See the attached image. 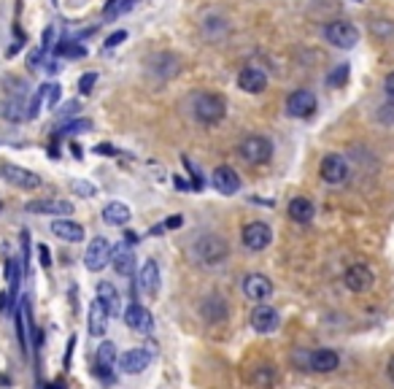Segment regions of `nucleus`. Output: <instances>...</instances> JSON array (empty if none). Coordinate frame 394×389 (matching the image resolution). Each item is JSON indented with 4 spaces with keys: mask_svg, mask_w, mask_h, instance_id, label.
<instances>
[{
    "mask_svg": "<svg viewBox=\"0 0 394 389\" xmlns=\"http://www.w3.org/2000/svg\"><path fill=\"white\" fill-rule=\"evenodd\" d=\"M192 111H195V119L203 122V125H216L225 119L227 114V100L216 92H200L195 95V103H192Z\"/></svg>",
    "mask_w": 394,
    "mask_h": 389,
    "instance_id": "nucleus-1",
    "label": "nucleus"
},
{
    "mask_svg": "<svg viewBox=\"0 0 394 389\" xmlns=\"http://www.w3.org/2000/svg\"><path fill=\"white\" fill-rule=\"evenodd\" d=\"M195 257L203 262V265H222L225 259L230 257V246L225 238L219 235H200L192 246Z\"/></svg>",
    "mask_w": 394,
    "mask_h": 389,
    "instance_id": "nucleus-2",
    "label": "nucleus"
},
{
    "mask_svg": "<svg viewBox=\"0 0 394 389\" xmlns=\"http://www.w3.org/2000/svg\"><path fill=\"white\" fill-rule=\"evenodd\" d=\"M238 152H240L243 162H249V165H267V162L273 160V143L265 135H249V138H243L240 146H238Z\"/></svg>",
    "mask_w": 394,
    "mask_h": 389,
    "instance_id": "nucleus-3",
    "label": "nucleus"
},
{
    "mask_svg": "<svg viewBox=\"0 0 394 389\" xmlns=\"http://www.w3.org/2000/svg\"><path fill=\"white\" fill-rule=\"evenodd\" d=\"M0 176L8 181V184H14V187H19V190H38L43 181H41V176L33 173V170H28V168H22V165H14V162H0Z\"/></svg>",
    "mask_w": 394,
    "mask_h": 389,
    "instance_id": "nucleus-4",
    "label": "nucleus"
},
{
    "mask_svg": "<svg viewBox=\"0 0 394 389\" xmlns=\"http://www.w3.org/2000/svg\"><path fill=\"white\" fill-rule=\"evenodd\" d=\"M324 38H327L332 46H338V49H354L360 43V30L351 22L338 19V22H329L327 28H324Z\"/></svg>",
    "mask_w": 394,
    "mask_h": 389,
    "instance_id": "nucleus-5",
    "label": "nucleus"
},
{
    "mask_svg": "<svg viewBox=\"0 0 394 389\" xmlns=\"http://www.w3.org/2000/svg\"><path fill=\"white\" fill-rule=\"evenodd\" d=\"M251 327H254V332H260V335H273V332L281 327L278 308L270 306V303H260V306L251 311Z\"/></svg>",
    "mask_w": 394,
    "mask_h": 389,
    "instance_id": "nucleus-6",
    "label": "nucleus"
},
{
    "mask_svg": "<svg viewBox=\"0 0 394 389\" xmlns=\"http://www.w3.org/2000/svg\"><path fill=\"white\" fill-rule=\"evenodd\" d=\"M240 238H243V246H246V249L262 252V249L270 246V241H273V230L265 225V222H249V225L243 227Z\"/></svg>",
    "mask_w": 394,
    "mask_h": 389,
    "instance_id": "nucleus-7",
    "label": "nucleus"
},
{
    "mask_svg": "<svg viewBox=\"0 0 394 389\" xmlns=\"http://www.w3.org/2000/svg\"><path fill=\"white\" fill-rule=\"evenodd\" d=\"M111 262V243L105 241V238H92L90 241V246H87V252H84V265H87V270H92V273H98L103 270L105 265Z\"/></svg>",
    "mask_w": 394,
    "mask_h": 389,
    "instance_id": "nucleus-8",
    "label": "nucleus"
},
{
    "mask_svg": "<svg viewBox=\"0 0 394 389\" xmlns=\"http://www.w3.org/2000/svg\"><path fill=\"white\" fill-rule=\"evenodd\" d=\"M319 173H322V179H324L327 184H343V181L349 179L351 168H349L346 157H340V154H327V157L322 160V165H319Z\"/></svg>",
    "mask_w": 394,
    "mask_h": 389,
    "instance_id": "nucleus-9",
    "label": "nucleus"
},
{
    "mask_svg": "<svg viewBox=\"0 0 394 389\" xmlns=\"http://www.w3.org/2000/svg\"><path fill=\"white\" fill-rule=\"evenodd\" d=\"M373 281H375L373 270H370L367 265H362V262L349 265L346 273H343V284H346V290H351V292H367L373 287Z\"/></svg>",
    "mask_w": 394,
    "mask_h": 389,
    "instance_id": "nucleus-10",
    "label": "nucleus"
},
{
    "mask_svg": "<svg viewBox=\"0 0 394 389\" xmlns=\"http://www.w3.org/2000/svg\"><path fill=\"white\" fill-rule=\"evenodd\" d=\"M243 295H246L249 300H254V303H265V300H270V295H273V281H270L265 273H249V276L243 279Z\"/></svg>",
    "mask_w": 394,
    "mask_h": 389,
    "instance_id": "nucleus-11",
    "label": "nucleus"
},
{
    "mask_svg": "<svg viewBox=\"0 0 394 389\" xmlns=\"http://www.w3.org/2000/svg\"><path fill=\"white\" fill-rule=\"evenodd\" d=\"M152 352L149 349H143V346H138V349H130V352H125V355L119 357V368H122V373H127V376H138V373H143L149 365H152Z\"/></svg>",
    "mask_w": 394,
    "mask_h": 389,
    "instance_id": "nucleus-12",
    "label": "nucleus"
},
{
    "mask_svg": "<svg viewBox=\"0 0 394 389\" xmlns=\"http://www.w3.org/2000/svg\"><path fill=\"white\" fill-rule=\"evenodd\" d=\"M313 108H316V95L311 92V90H295L289 100H287V111L297 117V119H305V117H311L313 114Z\"/></svg>",
    "mask_w": 394,
    "mask_h": 389,
    "instance_id": "nucleus-13",
    "label": "nucleus"
},
{
    "mask_svg": "<svg viewBox=\"0 0 394 389\" xmlns=\"http://www.w3.org/2000/svg\"><path fill=\"white\" fill-rule=\"evenodd\" d=\"M138 287L146 297H157L160 295V265L154 259H146L141 273H138Z\"/></svg>",
    "mask_w": 394,
    "mask_h": 389,
    "instance_id": "nucleus-14",
    "label": "nucleus"
},
{
    "mask_svg": "<svg viewBox=\"0 0 394 389\" xmlns=\"http://www.w3.org/2000/svg\"><path fill=\"white\" fill-rule=\"evenodd\" d=\"M211 184L219 194H235L240 190V176L232 170L230 165H219L211 176Z\"/></svg>",
    "mask_w": 394,
    "mask_h": 389,
    "instance_id": "nucleus-15",
    "label": "nucleus"
},
{
    "mask_svg": "<svg viewBox=\"0 0 394 389\" xmlns=\"http://www.w3.org/2000/svg\"><path fill=\"white\" fill-rule=\"evenodd\" d=\"M25 211H30V214H49V217H70L73 214V203L70 200H30L25 206Z\"/></svg>",
    "mask_w": 394,
    "mask_h": 389,
    "instance_id": "nucleus-16",
    "label": "nucleus"
},
{
    "mask_svg": "<svg viewBox=\"0 0 394 389\" xmlns=\"http://www.w3.org/2000/svg\"><path fill=\"white\" fill-rule=\"evenodd\" d=\"M125 324H127L130 330H135V332H152V330H154V317L149 314V308L132 303L130 308L125 311Z\"/></svg>",
    "mask_w": 394,
    "mask_h": 389,
    "instance_id": "nucleus-17",
    "label": "nucleus"
},
{
    "mask_svg": "<svg viewBox=\"0 0 394 389\" xmlns=\"http://www.w3.org/2000/svg\"><path fill=\"white\" fill-rule=\"evenodd\" d=\"M108 317H111V314L105 311V306L95 297V300L90 303V314H87V324H90V335H92V338H103V335H105Z\"/></svg>",
    "mask_w": 394,
    "mask_h": 389,
    "instance_id": "nucleus-18",
    "label": "nucleus"
},
{
    "mask_svg": "<svg viewBox=\"0 0 394 389\" xmlns=\"http://www.w3.org/2000/svg\"><path fill=\"white\" fill-rule=\"evenodd\" d=\"M95 365H98L100 379H111V373L116 368V343L103 341L98 346V355H95Z\"/></svg>",
    "mask_w": 394,
    "mask_h": 389,
    "instance_id": "nucleus-19",
    "label": "nucleus"
},
{
    "mask_svg": "<svg viewBox=\"0 0 394 389\" xmlns=\"http://www.w3.org/2000/svg\"><path fill=\"white\" fill-rule=\"evenodd\" d=\"M111 265L119 276H132L135 270V252L130 243H119L116 249H111Z\"/></svg>",
    "mask_w": 394,
    "mask_h": 389,
    "instance_id": "nucleus-20",
    "label": "nucleus"
},
{
    "mask_svg": "<svg viewBox=\"0 0 394 389\" xmlns=\"http://www.w3.org/2000/svg\"><path fill=\"white\" fill-rule=\"evenodd\" d=\"M338 365H340V357L332 349H316V352L308 355V368L313 373H332Z\"/></svg>",
    "mask_w": 394,
    "mask_h": 389,
    "instance_id": "nucleus-21",
    "label": "nucleus"
},
{
    "mask_svg": "<svg viewBox=\"0 0 394 389\" xmlns=\"http://www.w3.org/2000/svg\"><path fill=\"white\" fill-rule=\"evenodd\" d=\"M132 219V211L127 203L122 200H111L105 208H103V222L108 227H125Z\"/></svg>",
    "mask_w": 394,
    "mask_h": 389,
    "instance_id": "nucleus-22",
    "label": "nucleus"
},
{
    "mask_svg": "<svg viewBox=\"0 0 394 389\" xmlns=\"http://www.w3.org/2000/svg\"><path fill=\"white\" fill-rule=\"evenodd\" d=\"M238 87H240L243 92L257 95V92H262L265 87H267V76H265L260 68H243V70L238 73Z\"/></svg>",
    "mask_w": 394,
    "mask_h": 389,
    "instance_id": "nucleus-23",
    "label": "nucleus"
},
{
    "mask_svg": "<svg viewBox=\"0 0 394 389\" xmlns=\"http://www.w3.org/2000/svg\"><path fill=\"white\" fill-rule=\"evenodd\" d=\"M52 232L57 235V238H63L68 243H81L87 235H84V227L79 225V222H73V219H54L52 222Z\"/></svg>",
    "mask_w": 394,
    "mask_h": 389,
    "instance_id": "nucleus-24",
    "label": "nucleus"
},
{
    "mask_svg": "<svg viewBox=\"0 0 394 389\" xmlns=\"http://www.w3.org/2000/svg\"><path fill=\"white\" fill-rule=\"evenodd\" d=\"M98 300L105 306V311L111 317H116L122 311V297H119V292H116V287L111 281H100L98 284Z\"/></svg>",
    "mask_w": 394,
    "mask_h": 389,
    "instance_id": "nucleus-25",
    "label": "nucleus"
},
{
    "mask_svg": "<svg viewBox=\"0 0 394 389\" xmlns=\"http://www.w3.org/2000/svg\"><path fill=\"white\" fill-rule=\"evenodd\" d=\"M203 317L211 324H219L222 319H227V303H225L219 295H211V297L203 303Z\"/></svg>",
    "mask_w": 394,
    "mask_h": 389,
    "instance_id": "nucleus-26",
    "label": "nucleus"
},
{
    "mask_svg": "<svg viewBox=\"0 0 394 389\" xmlns=\"http://www.w3.org/2000/svg\"><path fill=\"white\" fill-rule=\"evenodd\" d=\"M289 217L295 219L297 225H308L311 219H313V203L308 200V197H295V200H289Z\"/></svg>",
    "mask_w": 394,
    "mask_h": 389,
    "instance_id": "nucleus-27",
    "label": "nucleus"
},
{
    "mask_svg": "<svg viewBox=\"0 0 394 389\" xmlns=\"http://www.w3.org/2000/svg\"><path fill=\"white\" fill-rule=\"evenodd\" d=\"M276 381H278V373H276V365H270V362H262V365H257L251 370V384L254 387L270 389Z\"/></svg>",
    "mask_w": 394,
    "mask_h": 389,
    "instance_id": "nucleus-28",
    "label": "nucleus"
},
{
    "mask_svg": "<svg viewBox=\"0 0 394 389\" xmlns=\"http://www.w3.org/2000/svg\"><path fill=\"white\" fill-rule=\"evenodd\" d=\"M19 279H22L19 262H17V259H8V262H6V281H8V300H11V306L19 300V297H17V290H19Z\"/></svg>",
    "mask_w": 394,
    "mask_h": 389,
    "instance_id": "nucleus-29",
    "label": "nucleus"
},
{
    "mask_svg": "<svg viewBox=\"0 0 394 389\" xmlns=\"http://www.w3.org/2000/svg\"><path fill=\"white\" fill-rule=\"evenodd\" d=\"M54 54L68 57V60H81V57H87V49H84V43H76V41H60L54 46Z\"/></svg>",
    "mask_w": 394,
    "mask_h": 389,
    "instance_id": "nucleus-30",
    "label": "nucleus"
},
{
    "mask_svg": "<svg viewBox=\"0 0 394 389\" xmlns=\"http://www.w3.org/2000/svg\"><path fill=\"white\" fill-rule=\"evenodd\" d=\"M60 95H63V87H60L57 81H52V84H43V103H46V108H57V103H60Z\"/></svg>",
    "mask_w": 394,
    "mask_h": 389,
    "instance_id": "nucleus-31",
    "label": "nucleus"
},
{
    "mask_svg": "<svg viewBox=\"0 0 394 389\" xmlns=\"http://www.w3.org/2000/svg\"><path fill=\"white\" fill-rule=\"evenodd\" d=\"M92 130V119H73V122H65L60 135H79V132H90Z\"/></svg>",
    "mask_w": 394,
    "mask_h": 389,
    "instance_id": "nucleus-32",
    "label": "nucleus"
},
{
    "mask_svg": "<svg viewBox=\"0 0 394 389\" xmlns=\"http://www.w3.org/2000/svg\"><path fill=\"white\" fill-rule=\"evenodd\" d=\"M349 73H351V68L349 63H340L332 73H329V87H346V81H349Z\"/></svg>",
    "mask_w": 394,
    "mask_h": 389,
    "instance_id": "nucleus-33",
    "label": "nucleus"
},
{
    "mask_svg": "<svg viewBox=\"0 0 394 389\" xmlns=\"http://www.w3.org/2000/svg\"><path fill=\"white\" fill-rule=\"evenodd\" d=\"M25 106H22V100H6V108H3V117L6 119H11V122H19V119H25V111H22Z\"/></svg>",
    "mask_w": 394,
    "mask_h": 389,
    "instance_id": "nucleus-34",
    "label": "nucleus"
},
{
    "mask_svg": "<svg viewBox=\"0 0 394 389\" xmlns=\"http://www.w3.org/2000/svg\"><path fill=\"white\" fill-rule=\"evenodd\" d=\"M70 190L76 194H81V197H95V194H98V187H95V184L81 181V179H73V181H70Z\"/></svg>",
    "mask_w": 394,
    "mask_h": 389,
    "instance_id": "nucleus-35",
    "label": "nucleus"
},
{
    "mask_svg": "<svg viewBox=\"0 0 394 389\" xmlns=\"http://www.w3.org/2000/svg\"><path fill=\"white\" fill-rule=\"evenodd\" d=\"M41 106H43V87H38V90H35V95L30 97L28 111H25V119H35V117H38V111H41Z\"/></svg>",
    "mask_w": 394,
    "mask_h": 389,
    "instance_id": "nucleus-36",
    "label": "nucleus"
},
{
    "mask_svg": "<svg viewBox=\"0 0 394 389\" xmlns=\"http://www.w3.org/2000/svg\"><path fill=\"white\" fill-rule=\"evenodd\" d=\"M95 84H98V73L90 70V73H84V76L79 79V92H81V95H90V92L95 90Z\"/></svg>",
    "mask_w": 394,
    "mask_h": 389,
    "instance_id": "nucleus-37",
    "label": "nucleus"
},
{
    "mask_svg": "<svg viewBox=\"0 0 394 389\" xmlns=\"http://www.w3.org/2000/svg\"><path fill=\"white\" fill-rule=\"evenodd\" d=\"M184 165H187V170H189V176H192V190H203V179H200V170H197L195 165H192V160L189 157H184Z\"/></svg>",
    "mask_w": 394,
    "mask_h": 389,
    "instance_id": "nucleus-38",
    "label": "nucleus"
},
{
    "mask_svg": "<svg viewBox=\"0 0 394 389\" xmlns=\"http://www.w3.org/2000/svg\"><path fill=\"white\" fill-rule=\"evenodd\" d=\"M125 38H127V32H125V30H116V32H111V35H108V38H105V49H114V46H119V43H122V41H125Z\"/></svg>",
    "mask_w": 394,
    "mask_h": 389,
    "instance_id": "nucleus-39",
    "label": "nucleus"
},
{
    "mask_svg": "<svg viewBox=\"0 0 394 389\" xmlns=\"http://www.w3.org/2000/svg\"><path fill=\"white\" fill-rule=\"evenodd\" d=\"M79 108H81V103H79V100H70V103H65V106H63V108H60V117H76V114H79Z\"/></svg>",
    "mask_w": 394,
    "mask_h": 389,
    "instance_id": "nucleus-40",
    "label": "nucleus"
},
{
    "mask_svg": "<svg viewBox=\"0 0 394 389\" xmlns=\"http://www.w3.org/2000/svg\"><path fill=\"white\" fill-rule=\"evenodd\" d=\"M38 262H41L43 268H52V255H49V246H43V243H38Z\"/></svg>",
    "mask_w": 394,
    "mask_h": 389,
    "instance_id": "nucleus-41",
    "label": "nucleus"
},
{
    "mask_svg": "<svg viewBox=\"0 0 394 389\" xmlns=\"http://www.w3.org/2000/svg\"><path fill=\"white\" fill-rule=\"evenodd\" d=\"M43 57H46V54H43L41 49L30 52V57H28V68H30V70H38V68H41L38 63H43Z\"/></svg>",
    "mask_w": 394,
    "mask_h": 389,
    "instance_id": "nucleus-42",
    "label": "nucleus"
},
{
    "mask_svg": "<svg viewBox=\"0 0 394 389\" xmlns=\"http://www.w3.org/2000/svg\"><path fill=\"white\" fill-rule=\"evenodd\" d=\"M52 41H54V28H46V30H43V43H41L38 49H41V52L46 54V52L52 49Z\"/></svg>",
    "mask_w": 394,
    "mask_h": 389,
    "instance_id": "nucleus-43",
    "label": "nucleus"
},
{
    "mask_svg": "<svg viewBox=\"0 0 394 389\" xmlns=\"http://www.w3.org/2000/svg\"><path fill=\"white\" fill-rule=\"evenodd\" d=\"M181 225H184V217H181V214H173L163 227L165 230H176V227H181Z\"/></svg>",
    "mask_w": 394,
    "mask_h": 389,
    "instance_id": "nucleus-44",
    "label": "nucleus"
},
{
    "mask_svg": "<svg viewBox=\"0 0 394 389\" xmlns=\"http://www.w3.org/2000/svg\"><path fill=\"white\" fill-rule=\"evenodd\" d=\"M95 152L103 154V157H114V154H116V149H114L111 143H100V146H95Z\"/></svg>",
    "mask_w": 394,
    "mask_h": 389,
    "instance_id": "nucleus-45",
    "label": "nucleus"
},
{
    "mask_svg": "<svg viewBox=\"0 0 394 389\" xmlns=\"http://www.w3.org/2000/svg\"><path fill=\"white\" fill-rule=\"evenodd\" d=\"M384 87H386V95H389V97H392V100H394V70H392V73H389V76H386Z\"/></svg>",
    "mask_w": 394,
    "mask_h": 389,
    "instance_id": "nucleus-46",
    "label": "nucleus"
},
{
    "mask_svg": "<svg viewBox=\"0 0 394 389\" xmlns=\"http://www.w3.org/2000/svg\"><path fill=\"white\" fill-rule=\"evenodd\" d=\"M138 241H141V238H138L135 232H125V243H130V246H135Z\"/></svg>",
    "mask_w": 394,
    "mask_h": 389,
    "instance_id": "nucleus-47",
    "label": "nucleus"
},
{
    "mask_svg": "<svg viewBox=\"0 0 394 389\" xmlns=\"http://www.w3.org/2000/svg\"><path fill=\"white\" fill-rule=\"evenodd\" d=\"M70 152H73L76 160H81V146H79V143H70Z\"/></svg>",
    "mask_w": 394,
    "mask_h": 389,
    "instance_id": "nucleus-48",
    "label": "nucleus"
},
{
    "mask_svg": "<svg viewBox=\"0 0 394 389\" xmlns=\"http://www.w3.org/2000/svg\"><path fill=\"white\" fill-rule=\"evenodd\" d=\"M176 187H178V190H187V187H189V184H187V181H184V179H181V176H176Z\"/></svg>",
    "mask_w": 394,
    "mask_h": 389,
    "instance_id": "nucleus-49",
    "label": "nucleus"
},
{
    "mask_svg": "<svg viewBox=\"0 0 394 389\" xmlns=\"http://www.w3.org/2000/svg\"><path fill=\"white\" fill-rule=\"evenodd\" d=\"M386 370H389V379L394 381V357L389 359V368H386Z\"/></svg>",
    "mask_w": 394,
    "mask_h": 389,
    "instance_id": "nucleus-50",
    "label": "nucleus"
},
{
    "mask_svg": "<svg viewBox=\"0 0 394 389\" xmlns=\"http://www.w3.org/2000/svg\"><path fill=\"white\" fill-rule=\"evenodd\" d=\"M52 3H57V0H52Z\"/></svg>",
    "mask_w": 394,
    "mask_h": 389,
    "instance_id": "nucleus-51",
    "label": "nucleus"
}]
</instances>
